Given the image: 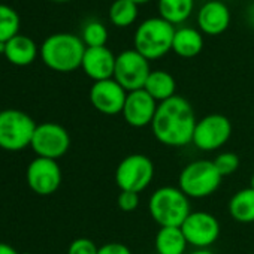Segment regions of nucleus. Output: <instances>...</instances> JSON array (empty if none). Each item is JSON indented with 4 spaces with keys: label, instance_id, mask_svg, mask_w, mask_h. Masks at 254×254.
<instances>
[{
    "label": "nucleus",
    "instance_id": "33",
    "mask_svg": "<svg viewBox=\"0 0 254 254\" xmlns=\"http://www.w3.org/2000/svg\"><path fill=\"white\" fill-rule=\"evenodd\" d=\"M5 48H6V44L0 42V54H5Z\"/></svg>",
    "mask_w": 254,
    "mask_h": 254
},
{
    "label": "nucleus",
    "instance_id": "10",
    "mask_svg": "<svg viewBox=\"0 0 254 254\" xmlns=\"http://www.w3.org/2000/svg\"><path fill=\"white\" fill-rule=\"evenodd\" d=\"M30 147L39 157L57 160L67 153L70 136L63 126L57 123H44L36 126Z\"/></svg>",
    "mask_w": 254,
    "mask_h": 254
},
{
    "label": "nucleus",
    "instance_id": "28",
    "mask_svg": "<svg viewBox=\"0 0 254 254\" xmlns=\"http://www.w3.org/2000/svg\"><path fill=\"white\" fill-rule=\"evenodd\" d=\"M117 205L124 212H132L139 206V193L133 191H120L117 197Z\"/></svg>",
    "mask_w": 254,
    "mask_h": 254
},
{
    "label": "nucleus",
    "instance_id": "13",
    "mask_svg": "<svg viewBox=\"0 0 254 254\" xmlns=\"http://www.w3.org/2000/svg\"><path fill=\"white\" fill-rule=\"evenodd\" d=\"M127 91L114 79L97 81L90 88V102L93 108L103 115L123 114Z\"/></svg>",
    "mask_w": 254,
    "mask_h": 254
},
{
    "label": "nucleus",
    "instance_id": "22",
    "mask_svg": "<svg viewBox=\"0 0 254 254\" xmlns=\"http://www.w3.org/2000/svg\"><path fill=\"white\" fill-rule=\"evenodd\" d=\"M194 0H159L160 18L172 26L184 23L193 12Z\"/></svg>",
    "mask_w": 254,
    "mask_h": 254
},
{
    "label": "nucleus",
    "instance_id": "4",
    "mask_svg": "<svg viewBox=\"0 0 254 254\" xmlns=\"http://www.w3.org/2000/svg\"><path fill=\"white\" fill-rule=\"evenodd\" d=\"M175 30V26L160 17L148 18L141 23L135 32V50L148 62L162 59L169 51H172Z\"/></svg>",
    "mask_w": 254,
    "mask_h": 254
},
{
    "label": "nucleus",
    "instance_id": "24",
    "mask_svg": "<svg viewBox=\"0 0 254 254\" xmlns=\"http://www.w3.org/2000/svg\"><path fill=\"white\" fill-rule=\"evenodd\" d=\"M20 26L21 20L18 12L8 5L0 3V42L6 44L14 36H17Z\"/></svg>",
    "mask_w": 254,
    "mask_h": 254
},
{
    "label": "nucleus",
    "instance_id": "3",
    "mask_svg": "<svg viewBox=\"0 0 254 254\" xmlns=\"http://www.w3.org/2000/svg\"><path fill=\"white\" fill-rule=\"evenodd\" d=\"M150 215L160 227H181L190 215L189 197L180 187H160L148 202Z\"/></svg>",
    "mask_w": 254,
    "mask_h": 254
},
{
    "label": "nucleus",
    "instance_id": "14",
    "mask_svg": "<svg viewBox=\"0 0 254 254\" xmlns=\"http://www.w3.org/2000/svg\"><path fill=\"white\" fill-rule=\"evenodd\" d=\"M159 103L142 88L127 93L126 103L123 108V117L126 123L141 129L145 126H151Z\"/></svg>",
    "mask_w": 254,
    "mask_h": 254
},
{
    "label": "nucleus",
    "instance_id": "32",
    "mask_svg": "<svg viewBox=\"0 0 254 254\" xmlns=\"http://www.w3.org/2000/svg\"><path fill=\"white\" fill-rule=\"evenodd\" d=\"M130 2L136 3V5H142V3H148L150 0H130Z\"/></svg>",
    "mask_w": 254,
    "mask_h": 254
},
{
    "label": "nucleus",
    "instance_id": "18",
    "mask_svg": "<svg viewBox=\"0 0 254 254\" xmlns=\"http://www.w3.org/2000/svg\"><path fill=\"white\" fill-rule=\"evenodd\" d=\"M203 50L202 32L193 27H181L175 30L172 51L183 59H193Z\"/></svg>",
    "mask_w": 254,
    "mask_h": 254
},
{
    "label": "nucleus",
    "instance_id": "15",
    "mask_svg": "<svg viewBox=\"0 0 254 254\" xmlns=\"http://www.w3.org/2000/svg\"><path fill=\"white\" fill-rule=\"evenodd\" d=\"M115 60L117 56L106 48V47H97V48H87L82 59V70L88 78H91L94 82L105 81L114 78L115 70Z\"/></svg>",
    "mask_w": 254,
    "mask_h": 254
},
{
    "label": "nucleus",
    "instance_id": "19",
    "mask_svg": "<svg viewBox=\"0 0 254 254\" xmlns=\"http://www.w3.org/2000/svg\"><path fill=\"white\" fill-rule=\"evenodd\" d=\"M144 90L157 103H162L175 96L177 82H175L174 76L166 70H151Z\"/></svg>",
    "mask_w": 254,
    "mask_h": 254
},
{
    "label": "nucleus",
    "instance_id": "17",
    "mask_svg": "<svg viewBox=\"0 0 254 254\" xmlns=\"http://www.w3.org/2000/svg\"><path fill=\"white\" fill-rule=\"evenodd\" d=\"M3 56L15 66H29L38 57V47L33 39L18 33L6 42Z\"/></svg>",
    "mask_w": 254,
    "mask_h": 254
},
{
    "label": "nucleus",
    "instance_id": "12",
    "mask_svg": "<svg viewBox=\"0 0 254 254\" xmlns=\"http://www.w3.org/2000/svg\"><path fill=\"white\" fill-rule=\"evenodd\" d=\"M26 180L36 194L50 196L56 193L62 184V169L57 160L38 157L29 165Z\"/></svg>",
    "mask_w": 254,
    "mask_h": 254
},
{
    "label": "nucleus",
    "instance_id": "26",
    "mask_svg": "<svg viewBox=\"0 0 254 254\" xmlns=\"http://www.w3.org/2000/svg\"><path fill=\"white\" fill-rule=\"evenodd\" d=\"M214 165L217 168V171L220 172L221 177H226V175H232L233 172L238 171L239 165H241V160H239V156L235 154V153H220L214 160Z\"/></svg>",
    "mask_w": 254,
    "mask_h": 254
},
{
    "label": "nucleus",
    "instance_id": "21",
    "mask_svg": "<svg viewBox=\"0 0 254 254\" xmlns=\"http://www.w3.org/2000/svg\"><path fill=\"white\" fill-rule=\"evenodd\" d=\"M229 212L239 223H254V190L248 187L236 191L229 202Z\"/></svg>",
    "mask_w": 254,
    "mask_h": 254
},
{
    "label": "nucleus",
    "instance_id": "6",
    "mask_svg": "<svg viewBox=\"0 0 254 254\" xmlns=\"http://www.w3.org/2000/svg\"><path fill=\"white\" fill-rule=\"evenodd\" d=\"M36 123L30 115L18 109L0 111V148L20 151L32 144Z\"/></svg>",
    "mask_w": 254,
    "mask_h": 254
},
{
    "label": "nucleus",
    "instance_id": "35",
    "mask_svg": "<svg viewBox=\"0 0 254 254\" xmlns=\"http://www.w3.org/2000/svg\"><path fill=\"white\" fill-rule=\"evenodd\" d=\"M53 2H59V3H64V2H70V0H53Z\"/></svg>",
    "mask_w": 254,
    "mask_h": 254
},
{
    "label": "nucleus",
    "instance_id": "23",
    "mask_svg": "<svg viewBox=\"0 0 254 254\" xmlns=\"http://www.w3.org/2000/svg\"><path fill=\"white\" fill-rule=\"evenodd\" d=\"M138 18V5L130 0H115L109 8V20L117 27H129Z\"/></svg>",
    "mask_w": 254,
    "mask_h": 254
},
{
    "label": "nucleus",
    "instance_id": "7",
    "mask_svg": "<svg viewBox=\"0 0 254 254\" xmlns=\"http://www.w3.org/2000/svg\"><path fill=\"white\" fill-rule=\"evenodd\" d=\"M154 178V163L145 154L124 157L115 169V183L121 191H144Z\"/></svg>",
    "mask_w": 254,
    "mask_h": 254
},
{
    "label": "nucleus",
    "instance_id": "8",
    "mask_svg": "<svg viewBox=\"0 0 254 254\" xmlns=\"http://www.w3.org/2000/svg\"><path fill=\"white\" fill-rule=\"evenodd\" d=\"M150 73V62L136 50H126L117 56L114 79L127 93L142 90Z\"/></svg>",
    "mask_w": 254,
    "mask_h": 254
},
{
    "label": "nucleus",
    "instance_id": "1",
    "mask_svg": "<svg viewBox=\"0 0 254 254\" xmlns=\"http://www.w3.org/2000/svg\"><path fill=\"white\" fill-rule=\"evenodd\" d=\"M196 123L197 120L191 103L175 94L159 103L151 130L154 138L163 145L186 147L193 141Z\"/></svg>",
    "mask_w": 254,
    "mask_h": 254
},
{
    "label": "nucleus",
    "instance_id": "2",
    "mask_svg": "<svg viewBox=\"0 0 254 254\" xmlns=\"http://www.w3.org/2000/svg\"><path fill=\"white\" fill-rule=\"evenodd\" d=\"M87 47L82 39L72 33H56L48 36L41 47L44 63L56 72H73L82 64Z\"/></svg>",
    "mask_w": 254,
    "mask_h": 254
},
{
    "label": "nucleus",
    "instance_id": "27",
    "mask_svg": "<svg viewBox=\"0 0 254 254\" xmlns=\"http://www.w3.org/2000/svg\"><path fill=\"white\" fill-rule=\"evenodd\" d=\"M99 247L88 238H78L70 242L67 254H97Z\"/></svg>",
    "mask_w": 254,
    "mask_h": 254
},
{
    "label": "nucleus",
    "instance_id": "30",
    "mask_svg": "<svg viewBox=\"0 0 254 254\" xmlns=\"http://www.w3.org/2000/svg\"><path fill=\"white\" fill-rule=\"evenodd\" d=\"M0 254H18V253L11 245L0 242Z\"/></svg>",
    "mask_w": 254,
    "mask_h": 254
},
{
    "label": "nucleus",
    "instance_id": "31",
    "mask_svg": "<svg viewBox=\"0 0 254 254\" xmlns=\"http://www.w3.org/2000/svg\"><path fill=\"white\" fill-rule=\"evenodd\" d=\"M190 254H214V253L209 251V250H206V248H197L196 251H193V253H190Z\"/></svg>",
    "mask_w": 254,
    "mask_h": 254
},
{
    "label": "nucleus",
    "instance_id": "11",
    "mask_svg": "<svg viewBox=\"0 0 254 254\" xmlns=\"http://www.w3.org/2000/svg\"><path fill=\"white\" fill-rule=\"evenodd\" d=\"M181 230L187 239V244L196 248H208L220 236V223L209 212L194 211L186 218Z\"/></svg>",
    "mask_w": 254,
    "mask_h": 254
},
{
    "label": "nucleus",
    "instance_id": "5",
    "mask_svg": "<svg viewBox=\"0 0 254 254\" xmlns=\"http://www.w3.org/2000/svg\"><path fill=\"white\" fill-rule=\"evenodd\" d=\"M223 177L212 160H196L189 163L180 174L178 187L187 197L202 199L215 193Z\"/></svg>",
    "mask_w": 254,
    "mask_h": 254
},
{
    "label": "nucleus",
    "instance_id": "20",
    "mask_svg": "<svg viewBox=\"0 0 254 254\" xmlns=\"http://www.w3.org/2000/svg\"><path fill=\"white\" fill-rule=\"evenodd\" d=\"M187 245L181 227H160L156 235V250L159 254H184Z\"/></svg>",
    "mask_w": 254,
    "mask_h": 254
},
{
    "label": "nucleus",
    "instance_id": "36",
    "mask_svg": "<svg viewBox=\"0 0 254 254\" xmlns=\"http://www.w3.org/2000/svg\"><path fill=\"white\" fill-rule=\"evenodd\" d=\"M21 254H32V253H21Z\"/></svg>",
    "mask_w": 254,
    "mask_h": 254
},
{
    "label": "nucleus",
    "instance_id": "9",
    "mask_svg": "<svg viewBox=\"0 0 254 254\" xmlns=\"http://www.w3.org/2000/svg\"><path fill=\"white\" fill-rule=\"evenodd\" d=\"M230 135V120L221 114H211L196 123L191 142L200 151H215L229 141Z\"/></svg>",
    "mask_w": 254,
    "mask_h": 254
},
{
    "label": "nucleus",
    "instance_id": "16",
    "mask_svg": "<svg viewBox=\"0 0 254 254\" xmlns=\"http://www.w3.org/2000/svg\"><path fill=\"white\" fill-rule=\"evenodd\" d=\"M197 24L202 33L218 36L229 29L230 11L220 0H209L197 12Z\"/></svg>",
    "mask_w": 254,
    "mask_h": 254
},
{
    "label": "nucleus",
    "instance_id": "37",
    "mask_svg": "<svg viewBox=\"0 0 254 254\" xmlns=\"http://www.w3.org/2000/svg\"><path fill=\"white\" fill-rule=\"evenodd\" d=\"M253 20H254V17H253Z\"/></svg>",
    "mask_w": 254,
    "mask_h": 254
},
{
    "label": "nucleus",
    "instance_id": "34",
    "mask_svg": "<svg viewBox=\"0 0 254 254\" xmlns=\"http://www.w3.org/2000/svg\"><path fill=\"white\" fill-rule=\"evenodd\" d=\"M250 187L254 190V174H253V177H251V180H250Z\"/></svg>",
    "mask_w": 254,
    "mask_h": 254
},
{
    "label": "nucleus",
    "instance_id": "25",
    "mask_svg": "<svg viewBox=\"0 0 254 254\" xmlns=\"http://www.w3.org/2000/svg\"><path fill=\"white\" fill-rule=\"evenodd\" d=\"M82 42L87 48H97V47H106L108 42V29L100 21H88L81 35Z\"/></svg>",
    "mask_w": 254,
    "mask_h": 254
},
{
    "label": "nucleus",
    "instance_id": "29",
    "mask_svg": "<svg viewBox=\"0 0 254 254\" xmlns=\"http://www.w3.org/2000/svg\"><path fill=\"white\" fill-rule=\"evenodd\" d=\"M97 254H132L130 248L121 242H108L99 247Z\"/></svg>",
    "mask_w": 254,
    "mask_h": 254
}]
</instances>
